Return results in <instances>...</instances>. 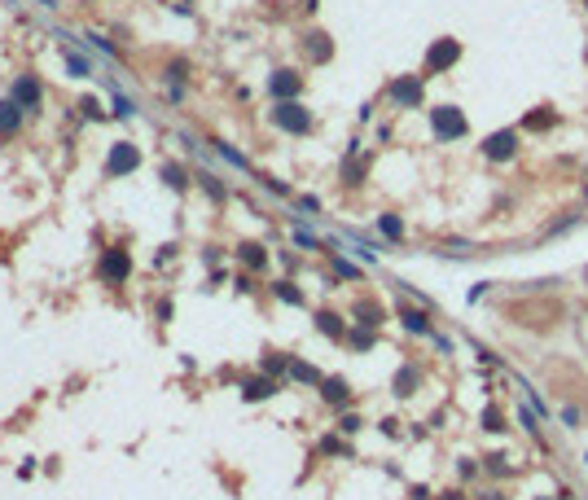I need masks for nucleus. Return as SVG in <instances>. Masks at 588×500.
<instances>
[{
  "mask_svg": "<svg viewBox=\"0 0 588 500\" xmlns=\"http://www.w3.org/2000/svg\"><path fill=\"white\" fill-rule=\"evenodd\" d=\"M272 123H276V127H286V132H299V137H303V132L312 127V114H307L299 102H276Z\"/></svg>",
  "mask_w": 588,
  "mask_h": 500,
  "instance_id": "f257e3e1",
  "label": "nucleus"
},
{
  "mask_svg": "<svg viewBox=\"0 0 588 500\" xmlns=\"http://www.w3.org/2000/svg\"><path fill=\"white\" fill-rule=\"evenodd\" d=\"M514 149H518V137H514L510 127H505V132H492V137L483 141V154L496 158V162H500V158H514Z\"/></svg>",
  "mask_w": 588,
  "mask_h": 500,
  "instance_id": "423d86ee",
  "label": "nucleus"
},
{
  "mask_svg": "<svg viewBox=\"0 0 588 500\" xmlns=\"http://www.w3.org/2000/svg\"><path fill=\"white\" fill-rule=\"evenodd\" d=\"M241 263H246V268H264V263H268V250L255 246V242H246V246H241Z\"/></svg>",
  "mask_w": 588,
  "mask_h": 500,
  "instance_id": "2eb2a0df",
  "label": "nucleus"
},
{
  "mask_svg": "<svg viewBox=\"0 0 588 500\" xmlns=\"http://www.w3.org/2000/svg\"><path fill=\"white\" fill-rule=\"evenodd\" d=\"M400 325H404L408 333H417V338H430V333H435L430 321H426V312H421V307H408V303L400 307Z\"/></svg>",
  "mask_w": 588,
  "mask_h": 500,
  "instance_id": "6e6552de",
  "label": "nucleus"
},
{
  "mask_svg": "<svg viewBox=\"0 0 588 500\" xmlns=\"http://www.w3.org/2000/svg\"><path fill=\"white\" fill-rule=\"evenodd\" d=\"M13 102L27 106V110H36L40 106V83L36 79H18V83H13Z\"/></svg>",
  "mask_w": 588,
  "mask_h": 500,
  "instance_id": "9d476101",
  "label": "nucleus"
},
{
  "mask_svg": "<svg viewBox=\"0 0 588 500\" xmlns=\"http://www.w3.org/2000/svg\"><path fill=\"white\" fill-rule=\"evenodd\" d=\"M378 228L386 232V237H391V242H400V237H404V224L396 220V215H382V220H378Z\"/></svg>",
  "mask_w": 588,
  "mask_h": 500,
  "instance_id": "f3484780",
  "label": "nucleus"
},
{
  "mask_svg": "<svg viewBox=\"0 0 588 500\" xmlns=\"http://www.w3.org/2000/svg\"><path fill=\"white\" fill-rule=\"evenodd\" d=\"M456 57H461V44H456V40H439V44H430L426 66H430V71H439V66H452Z\"/></svg>",
  "mask_w": 588,
  "mask_h": 500,
  "instance_id": "0eeeda50",
  "label": "nucleus"
},
{
  "mask_svg": "<svg viewBox=\"0 0 588 500\" xmlns=\"http://www.w3.org/2000/svg\"><path fill=\"white\" fill-rule=\"evenodd\" d=\"M167 79H176V83L189 79V66H185V62H172V66H167Z\"/></svg>",
  "mask_w": 588,
  "mask_h": 500,
  "instance_id": "393cba45",
  "label": "nucleus"
},
{
  "mask_svg": "<svg viewBox=\"0 0 588 500\" xmlns=\"http://www.w3.org/2000/svg\"><path fill=\"white\" fill-rule=\"evenodd\" d=\"M316 329L325 333V338H342V333H347V325H342L334 312H321V316H316Z\"/></svg>",
  "mask_w": 588,
  "mask_h": 500,
  "instance_id": "4468645a",
  "label": "nucleus"
},
{
  "mask_svg": "<svg viewBox=\"0 0 588 500\" xmlns=\"http://www.w3.org/2000/svg\"><path fill=\"white\" fill-rule=\"evenodd\" d=\"M334 268H338L342 277H360V272H356V268H351V263H347V259H334Z\"/></svg>",
  "mask_w": 588,
  "mask_h": 500,
  "instance_id": "c85d7f7f",
  "label": "nucleus"
},
{
  "mask_svg": "<svg viewBox=\"0 0 588 500\" xmlns=\"http://www.w3.org/2000/svg\"><path fill=\"white\" fill-rule=\"evenodd\" d=\"M167 185H172V189H185V185H189V180H185V172H181L176 162L167 167Z\"/></svg>",
  "mask_w": 588,
  "mask_h": 500,
  "instance_id": "b1692460",
  "label": "nucleus"
},
{
  "mask_svg": "<svg viewBox=\"0 0 588 500\" xmlns=\"http://www.w3.org/2000/svg\"><path fill=\"white\" fill-rule=\"evenodd\" d=\"M562 422L566 426H580V408H562Z\"/></svg>",
  "mask_w": 588,
  "mask_h": 500,
  "instance_id": "7c9ffc66",
  "label": "nucleus"
},
{
  "mask_svg": "<svg viewBox=\"0 0 588 500\" xmlns=\"http://www.w3.org/2000/svg\"><path fill=\"white\" fill-rule=\"evenodd\" d=\"M110 176H127V172H136V167H141V149L132 145V141H119V145H114L110 149Z\"/></svg>",
  "mask_w": 588,
  "mask_h": 500,
  "instance_id": "20e7f679",
  "label": "nucleus"
},
{
  "mask_svg": "<svg viewBox=\"0 0 588 500\" xmlns=\"http://www.w3.org/2000/svg\"><path fill=\"white\" fill-rule=\"evenodd\" d=\"M307 53H312V62H325L334 53V44H330V36H307Z\"/></svg>",
  "mask_w": 588,
  "mask_h": 500,
  "instance_id": "dca6fc26",
  "label": "nucleus"
},
{
  "mask_svg": "<svg viewBox=\"0 0 588 500\" xmlns=\"http://www.w3.org/2000/svg\"><path fill=\"white\" fill-rule=\"evenodd\" d=\"M66 66H71V75H88V71H92L88 57H79V53H71V57H66Z\"/></svg>",
  "mask_w": 588,
  "mask_h": 500,
  "instance_id": "4be33fe9",
  "label": "nucleus"
},
{
  "mask_svg": "<svg viewBox=\"0 0 588 500\" xmlns=\"http://www.w3.org/2000/svg\"><path fill=\"white\" fill-rule=\"evenodd\" d=\"M264 369H268V373H281V369H286V360H281V356H268V360H264Z\"/></svg>",
  "mask_w": 588,
  "mask_h": 500,
  "instance_id": "a878e982",
  "label": "nucleus"
},
{
  "mask_svg": "<svg viewBox=\"0 0 588 500\" xmlns=\"http://www.w3.org/2000/svg\"><path fill=\"white\" fill-rule=\"evenodd\" d=\"M127 272H132V255H127L123 246H110L102 255V281L119 286V281H127Z\"/></svg>",
  "mask_w": 588,
  "mask_h": 500,
  "instance_id": "7ed1b4c3",
  "label": "nucleus"
},
{
  "mask_svg": "<svg viewBox=\"0 0 588 500\" xmlns=\"http://www.w3.org/2000/svg\"><path fill=\"white\" fill-rule=\"evenodd\" d=\"M413 382H417V373H413V369H404V373L396 377V391H400V395H408V391H413Z\"/></svg>",
  "mask_w": 588,
  "mask_h": 500,
  "instance_id": "5701e85b",
  "label": "nucleus"
},
{
  "mask_svg": "<svg viewBox=\"0 0 588 500\" xmlns=\"http://www.w3.org/2000/svg\"><path fill=\"white\" fill-rule=\"evenodd\" d=\"M268 395H276V387H272V377H246L241 382V399H268Z\"/></svg>",
  "mask_w": 588,
  "mask_h": 500,
  "instance_id": "f8f14e48",
  "label": "nucleus"
},
{
  "mask_svg": "<svg viewBox=\"0 0 588 500\" xmlns=\"http://www.w3.org/2000/svg\"><path fill=\"white\" fill-rule=\"evenodd\" d=\"M351 347H356V352H365V347H373V333H369V329H351Z\"/></svg>",
  "mask_w": 588,
  "mask_h": 500,
  "instance_id": "412c9836",
  "label": "nucleus"
},
{
  "mask_svg": "<svg viewBox=\"0 0 588 500\" xmlns=\"http://www.w3.org/2000/svg\"><path fill=\"white\" fill-rule=\"evenodd\" d=\"M430 338H435V347H439V352H444V356L452 352V338H444V333H430Z\"/></svg>",
  "mask_w": 588,
  "mask_h": 500,
  "instance_id": "cd10ccee",
  "label": "nucleus"
},
{
  "mask_svg": "<svg viewBox=\"0 0 588 500\" xmlns=\"http://www.w3.org/2000/svg\"><path fill=\"white\" fill-rule=\"evenodd\" d=\"M276 298H281V303H294V307H299V303H303V294H299V290H294V286H290V281H276Z\"/></svg>",
  "mask_w": 588,
  "mask_h": 500,
  "instance_id": "6ab92c4d",
  "label": "nucleus"
},
{
  "mask_svg": "<svg viewBox=\"0 0 588 500\" xmlns=\"http://www.w3.org/2000/svg\"><path fill=\"white\" fill-rule=\"evenodd\" d=\"M114 114H119V119H132V114H136V106L127 102V97H119V92H114Z\"/></svg>",
  "mask_w": 588,
  "mask_h": 500,
  "instance_id": "aec40b11",
  "label": "nucleus"
},
{
  "mask_svg": "<svg viewBox=\"0 0 588 500\" xmlns=\"http://www.w3.org/2000/svg\"><path fill=\"white\" fill-rule=\"evenodd\" d=\"M321 395H325V404H347V382H342V377H325L321 382Z\"/></svg>",
  "mask_w": 588,
  "mask_h": 500,
  "instance_id": "ddd939ff",
  "label": "nucleus"
},
{
  "mask_svg": "<svg viewBox=\"0 0 588 500\" xmlns=\"http://www.w3.org/2000/svg\"><path fill=\"white\" fill-rule=\"evenodd\" d=\"M290 377H299V382H325L312 364H294V360H290Z\"/></svg>",
  "mask_w": 588,
  "mask_h": 500,
  "instance_id": "a211bd4d",
  "label": "nucleus"
},
{
  "mask_svg": "<svg viewBox=\"0 0 588 500\" xmlns=\"http://www.w3.org/2000/svg\"><path fill=\"white\" fill-rule=\"evenodd\" d=\"M391 102L417 106V102H421V79H396V83H391Z\"/></svg>",
  "mask_w": 588,
  "mask_h": 500,
  "instance_id": "1a4fd4ad",
  "label": "nucleus"
},
{
  "mask_svg": "<svg viewBox=\"0 0 588 500\" xmlns=\"http://www.w3.org/2000/svg\"><path fill=\"white\" fill-rule=\"evenodd\" d=\"M299 88H303V79L294 75V71H276V75L268 79V92L276 97V102H294V97H299Z\"/></svg>",
  "mask_w": 588,
  "mask_h": 500,
  "instance_id": "39448f33",
  "label": "nucleus"
},
{
  "mask_svg": "<svg viewBox=\"0 0 588 500\" xmlns=\"http://www.w3.org/2000/svg\"><path fill=\"white\" fill-rule=\"evenodd\" d=\"M294 242H299V246H316V237H312V232H303V228H294Z\"/></svg>",
  "mask_w": 588,
  "mask_h": 500,
  "instance_id": "bb28decb",
  "label": "nucleus"
},
{
  "mask_svg": "<svg viewBox=\"0 0 588 500\" xmlns=\"http://www.w3.org/2000/svg\"><path fill=\"white\" fill-rule=\"evenodd\" d=\"M430 127H435V137H444V141H461L465 137V119H461V110H452V106H439L430 114Z\"/></svg>",
  "mask_w": 588,
  "mask_h": 500,
  "instance_id": "f03ea898",
  "label": "nucleus"
},
{
  "mask_svg": "<svg viewBox=\"0 0 588 500\" xmlns=\"http://www.w3.org/2000/svg\"><path fill=\"white\" fill-rule=\"evenodd\" d=\"M545 123H553V114H531L527 119V127H545Z\"/></svg>",
  "mask_w": 588,
  "mask_h": 500,
  "instance_id": "c756f323",
  "label": "nucleus"
},
{
  "mask_svg": "<svg viewBox=\"0 0 588 500\" xmlns=\"http://www.w3.org/2000/svg\"><path fill=\"white\" fill-rule=\"evenodd\" d=\"M18 123H22V106L13 102H0V137H9V132H18Z\"/></svg>",
  "mask_w": 588,
  "mask_h": 500,
  "instance_id": "9b49d317",
  "label": "nucleus"
}]
</instances>
